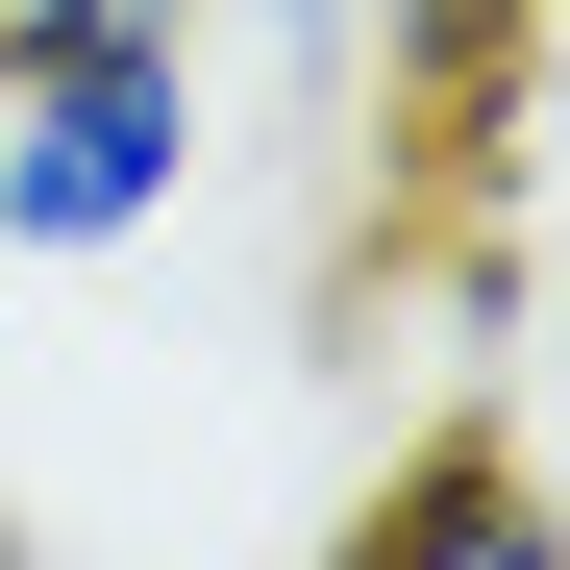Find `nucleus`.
I'll use <instances>...</instances> for the list:
<instances>
[{
  "label": "nucleus",
  "mask_w": 570,
  "mask_h": 570,
  "mask_svg": "<svg viewBox=\"0 0 570 570\" xmlns=\"http://www.w3.org/2000/svg\"><path fill=\"white\" fill-rule=\"evenodd\" d=\"M125 26H199V0H0V75H75V50H125Z\"/></svg>",
  "instance_id": "3"
},
{
  "label": "nucleus",
  "mask_w": 570,
  "mask_h": 570,
  "mask_svg": "<svg viewBox=\"0 0 570 570\" xmlns=\"http://www.w3.org/2000/svg\"><path fill=\"white\" fill-rule=\"evenodd\" d=\"M323 570H570V497H546L497 422H446V446H397V471L323 521Z\"/></svg>",
  "instance_id": "2"
},
{
  "label": "nucleus",
  "mask_w": 570,
  "mask_h": 570,
  "mask_svg": "<svg viewBox=\"0 0 570 570\" xmlns=\"http://www.w3.org/2000/svg\"><path fill=\"white\" fill-rule=\"evenodd\" d=\"M0 570H26V521H0Z\"/></svg>",
  "instance_id": "5"
},
{
  "label": "nucleus",
  "mask_w": 570,
  "mask_h": 570,
  "mask_svg": "<svg viewBox=\"0 0 570 570\" xmlns=\"http://www.w3.org/2000/svg\"><path fill=\"white\" fill-rule=\"evenodd\" d=\"M521 50H570V0H521Z\"/></svg>",
  "instance_id": "4"
},
{
  "label": "nucleus",
  "mask_w": 570,
  "mask_h": 570,
  "mask_svg": "<svg viewBox=\"0 0 570 570\" xmlns=\"http://www.w3.org/2000/svg\"><path fill=\"white\" fill-rule=\"evenodd\" d=\"M199 149H224L199 26H125L75 75H0V248H26V273H100V248H149L174 199H199Z\"/></svg>",
  "instance_id": "1"
}]
</instances>
